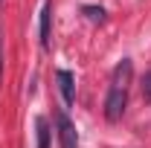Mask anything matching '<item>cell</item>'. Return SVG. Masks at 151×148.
<instances>
[{
    "label": "cell",
    "mask_w": 151,
    "mask_h": 148,
    "mask_svg": "<svg viewBox=\"0 0 151 148\" xmlns=\"http://www.w3.org/2000/svg\"><path fill=\"white\" fill-rule=\"evenodd\" d=\"M134 64L131 58H122L116 67H113L111 75V87H108V96H105V119L108 122H119L122 113H125V105H128V81H131Z\"/></svg>",
    "instance_id": "cell-1"
},
{
    "label": "cell",
    "mask_w": 151,
    "mask_h": 148,
    "mask_svg": "<svg viewBox=\"0 0 151 148\" xmlns=\"http://www.w3.org/2000/svg\"><path fill=\"white\" fill-rule=\"evenodd\" d=\"M55 122H58V139H61V148H78V134H76V125H73V119L67 116V111H58Z\"/></svg>",
    "instance_id": "cell-2"
},
{
    "label": "cell",
    "mask_w": 151,
    "mask_h": 148,
    "mask_svg": "<svg viewBox=\"0 0 151 148\" xmlns=\"http://www.w3.org/2000/svg\"><path fill=\"white\" fill-rule=\"evenodd\" d=\"M55 78H58V90H61V99H64V108H70L76 102V75L70 70H58Z\"/></svg>",
    "instance_id": "cell-3"
},
{
    "label": "cell",
    "mask_w": 151,
    "mask_h": 148,
    "mask_svg": "<svg viewBox=\"0 0 151 148\" xmlns=\"http://www.w3.org/2000/svg\"><path fill=\"white\" fill-rule=\"evenodd\" d=\"M52 44V0H44V9H41V47L50 50Z\"/></svg>",
    "instance_id": "cell-4"
},
{
    "label": "cell",
    "mask_w": 151,
    "mask_h": 148,
    "mask_svg": "<svg viewBox=\"0 0 151 148\" xmlns=\"http://www.w3.org/2000/svg\"><path fill=\"white\" fill-rule=\"evenodd\" d=\"M35 131H38V145L35 148H50V122L44 116L35 119Z\"/></svg>",
    "instance_id": "cell-5"
},
{
    "label": "cell",
    "mask_w": 151,
    "mask_h": 148,
    "mask_svg": "<svg viewBox=\"0 0 151 148\" xmlns=\"http://www.w3.org/2000/svg\"><path fill=\"white\" fill-rule=\"evenodd\" d=\"M84 15L93 20V23H102L105 20V9L102 6H84Z\"/></svg>",
    "instance_id": "cell-6"
},
{
    "label": "cell",
    "mask_w": 151,
    "mask_h": 148,
    "mask_svg": "<svg viewBox=\"0 0 151 148\" xmlns=\"http://www.w3.org/2000/svg\"><path fill=\"white\" fill-rule=\"evenodd\" d=\"M142 96H145V102H151V70L142 75Z\"/></svg>",
    "instance_id": "cell-7"
},
{
    "label": "cell",
    "mask_w": 151,
    "mask_h": 148,
    "mask_svg": "<svg viewBox=\"0 0 151 148\" xmlns=\"http://www.w3.org/2000/svg\"><path fill=\"white\" fill-rule=\"evenodd\" d=\"M0 75H3V52H0Z\"/></svg>",
    "instance_id": "cell-8"
}]
</instances>
